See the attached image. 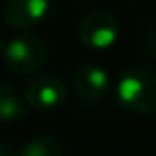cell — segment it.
I'll return each mask as SVG.
<instances>
[{"label": "cell", "mask_w": 156, "mask_h": 156, "mask_svg": "<svg viewBox=\"0 0 156 156\" xmlns=\"http://www.w3.org/2000/svg\"><path fill=\"white\" fill-rule=\"evenodd\" d=\"M114 94L119 107L130 114L149 116L156 112V77L143 68L123 72Z\"/></svg>", "instance_id": "cell-1"}, {"label": "cell", "mask_w": 156, "mask_h": 156, "mask_svg": "<svg viewBox=\"0 0 156 156\" xmlns=\"http://www.w3.org/2000/svg\"><path fill=\"white\" fill-rule=\"evenodd\" d=\"M4 61L13 73L26 75L41 70L48 61V44L35 33H22L6 44Z\"/></svg>", "instance_id": "cell-2"}, {"label": "cell", "mask_w": 156, "mask_h": 156, "mask_svg": "<svg viewBox=\"0 0 156 156\" xmlns=\"http://www.w3.org/2000/svg\"><path fill=\"white\" fill-rule=\"evenodd\" d=\"M119 33V24L114 15L107 11H94L88 13L77 30V37H79L81 44L88 50L94 51H103L110 48Z\"/></svg>", "instance_id": "cell-3"}, {"label": "cell", "mask_w": 156, "mask_h": 156, "mask_svg": "<svg viewBox=\"0 0 156 156\" xmlns=\"http://www.w3.org/2000/svg\"><path fill=\"white\" fill-rule=\"evenodd\" d=\"M66 85L59 77H39L30 81L24 90V101L39 112L55 110L66 101Z\"/></svg>", "instance_id": "cell-4"}, {"label": "cell", "mask_w": 156, "mask_h": 156, "mask_svg": "<svg viewBox=\"0 0 156 156\" xmlns=\"http://www.w3.org/2000/svg\"><path fill=\"white\" fill-rule=\"evenodd\" d=\"M50 13V0H8L2 17L11 30L39 26Z\"/></svg>", "instance_id": "cell-5"}, {"label": "cell", "mask_w": 156, "mask_h": 156, "mask_svg": "<svg viewBox=\"0 0 156 156\" xmlns=\"http://www.w3.org/2000/svg\"><path fill=\"white\" fill-rule=\"evenodd\" d=\"M73 87L83 99L101 101L108 96L110 75L98 64H83L73 72Z\"/></svg>", "instance_id": "cell-6"}, {"label": "cell", "mask_w": 156, "mask_h": 156, "mask_svg": "<svg viewBox=\"0 0 156 156\" xmlns=\"http://www.w3.org/2000/svg\"><path fill=\"white\" fill-rule=\"evenodd\" d=\"M28 118V108L17 90L8 83H0V123Z\"/></svg>", "instance_id": "cell-7"}, {"label": "cell", "mask_w": 156, "mask_h": 156, "mask_svg": "<svg viewBox=\"0 0 156 156\" xmlns=\"http://www.w3.org/2000/svg\"><path fill=\"white\" fill-rule=\"evenodd\" d=\"M64 152V145L59 138L51 134H42L31 138L20 151V156H61Z\"/></svg>", "instance_id": "cell-8"}, {"label": "cell", "mask_w": 156, "mask_h": 156, "mask_svg": "<svg viewBox=\"0 0 156 156\" xmlns=\"http://www.w3.org/2000/svg\"><path fill=\"white\" fill-rule=\"evenodd\" d=\"M15 151L9 147V145H6L4 141H0V156H9V154H13Z\"/></svg>", "instance_id": "cell-9"}, {"label": "cell", "mask_w": 156, "mask_h": 156, "mask_svg": "<svg viewBox=\"0 0 156 156\" xmlns=\"http://www.w3.org/2000/svg\"><path fill=\"white\" fill-rule=\"evenodd\" d=\"M6 44H8V42H4L2 35H0V57H4V51H6Z\"/></svg>", "instance_id": "cell-10"}, {"label": "cell", "mask_w": 156, "mask_h": 156, "mask_svg": "<svg viewBox=\"0 0 156 156\" xmlns=\"http://www.w3.org/2000/svg\"><path fill=\"white\" fill-rule=\"evenodd\" d=\"M79 2H90V0H79Z\"/></svg>", "instance_id": "cell-11"}]
</instances>
